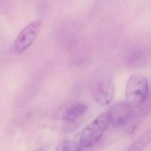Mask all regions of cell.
Here are the masks:
<instances>
[{
    "label": "cell",
    "instance_id": "cell-4",
    "mask_svg": "<svg viewBox=\"0 0 151 151\" xmlns=\"http://www.w3.org/2000/svg\"><path fill=\"white\" fill-rule=\"evenodd\" d=\"M42 19H34L21 29L12 44V50L16 55L26 52L35 42L42 27Z\"/></svg>",
    "mask_w": 151,
    "mask_h": 151
},
{
    "label": "cell",
    "instance_id": "cell-8",
    "mask_svg": "<svg viewBox=\"0 0 151 151\" xmlns=\"http://www.w3.org/2000/svg\"><path fill=\"white\" fill-rule=\"evenodd\" d=\"M146 103L142 107L133 111V113H132L129 120L125 125L126 130L128 134H133L135 131L138 125L145 118V116H147L149 114V105L148 104L146 105Z\"/></svg>",
    "mask_w": 151,
    "mask_h": 151
},
{
    "label": "cell",
    "instance_id": "cell-3",
    "mask_svg": "<svg viewBox=\"0 0 151 151\" xmlns=\"http://www.w3.org/2000/svg\"><path fill=\"white\" fill-rule=\"evenodd\" d=\"M109 125L110 123L107 112L105 111L100 114L82 130L79 141L81 146L88 149L96 145L106 132Z\"/></svg>",
    "mask_w": 151,
    "mask_h": 151
},
{
    "label": "cell",
    "instance_id": "cell-9",
    "mask_svg": "<svg viewBox=\"0 0 151 151\" xmlns=\"http://www.w3.org/2000/svg\"><path fill=\"white\" fill-rule=\"evenodd\" d=\"M151 139L150 130L146 131L142 135H141L128 149L125 151H142L144 150L150 144Z\"/></svg>",
    "mask_w": 151,
    "mask_h": 151
},
{
    "label": "cell",
    "instance_id": "cell-5",
    "mask_svg": "<svg viewBox=\"0 0 151 151\" xmlns=\"http://www.w3.org/2000/svg\"><path fill=\"white\" fill-rule=\"evenodd\" d=\"M133 109H131L126 102H118L111 105L106 111L109 118V123L115 128L125 127L129 120Z\"/></svg>",
    "mask_w": 151,
    "mask_h": 151
},
{
    "label": "cell",
    "instance_id": "cell-6",
    "mask_svg": "<svg viewBox=\"0 0 151 151\" xmlns=\"http://www.w3.org/2000/svg\"><path fill=\"white\" fill-rule=\"evenodd\" d=\"M88 105L83 103H74L68 105L61 114V119L65 124L72 126L75 125L78 120L82 118L88 111Z\"/></svg>",
    "mask_w": 151,
    "mask_h": 151
},
{
    "label": "cell",
    "instance_id": "cell-2",
    "mask_svg": "<svg viewBox=\"0 0 151 151\" xmlns=\"http://www.w3.org/2000/svg\"><path fill=\"white\" fill-rule=\"evenodd\" d=\"M149 97V81L146 76L134 73L127 82L125 89V102L133 110L142 107Z\"/></svg>",
    "mask_w": 151,
    "mask_h": 151
},
{
    "label": "cell",
    "instance_id": "cell-10",
    "mask_svg": "<svg viewBox=\"0 0 151 151\" xmlns=\"http://www.w3.org/2000/svg\"><path fill=\"white\" fill-rule=\"evenodd\" d=\"M56 151H82V147L75 141L65 140L57 145Z\"/></svg>",
    "mask_w": 151,
    "mask_h": 151
},
{
    "label": "cell",
    "instance_id": "cell-7",
    "mask_svg": "<svg viewBox=\"0 0 151 151\" xmlns=\"http://www.w3.org/2000/svg\"><path fill=\"white\" fill-rule=\"evenodd\" d=\"M149 61V54L146 50L135 47L130 50L125 57V63L132 68H140L147 65Z\"/></svg>",
    "mask_w": 151,
    "mask_h": 151
},
{
    "label": "cell",
    "instance_id": "cell-11",
    "mask_svg": "<svg viewBox=\"0 0 151 151\" xmlns=\"http://www.w3.org/2000/svg\"><path fill=\"white\" fill-rule=\"evenodd\" d=\"M35 151H44V150L43 149H39V150H36Z\"/></svg>",
    "mask_w": 151,
    "mask_h": 151
},
{
    "label": "cell",
    "instance_id": "cell-1",
    "mask_svg": "<svg viewBox=\"0 0 151 151\" xmlns=\"http://www.w3.org/2000/svg\"><path fill=\"white\" fill-rule=\"evenodd\" d=\"M93 99L102 106L109 105L115 95V86L112 75L106 71H101L94 75L89 84Z\"/></svg>",
    "mask_w": 151,
    "mask_h": 151
}]
</instances>
